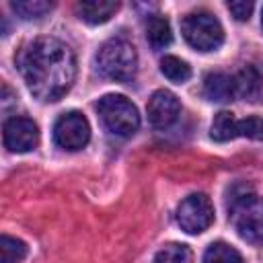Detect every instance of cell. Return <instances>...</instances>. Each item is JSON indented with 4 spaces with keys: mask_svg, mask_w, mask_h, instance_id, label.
Listing matches in <instances>:
<instances>
[{
    "mask_svg": "<svg viewBox=\"0 0 263 263\" xmlns=\"http://www.w3.org/2000/svg\"><path fill=\"white\" fill-rule=\"evenodd\" d=\"M97 68L103 76L111 80L129 82L138 72L136 47L121 37H113L105 41L97 51Z\"/></svg>",
    "mask_w": 263,
    "mask_h": 263,
    "instance_id": "3957f363",
    "label": "cell"
},
{
    "mask_svg": "<svg viewBox=\"0 0 263 263\" xmlns=\"http://www.w3.org/2000/svg\"><path fill=\"white\" fill-rule=\"evenodd\" d=\"M4 146L10 152H29L39 144V127L33 119L14 115L4 121Z\"/></svg>",
    "mask_w": 263,
    "mask_h": 263,
    "instance_id": "ba28073f",
    "label": "cell"
},
{
    "mask_svg": "<svg viewBox=\"0 0 263 263\" xmlns=\"http://www.w3.org/2000/svg\"><path fill=\"white\" fill-rule=\"evenodd\" d=\"M236 138L249 140H263V119L259 117H245L236 121Z\"/></svg>",
    "mask_w": 263,
    "mask_h": 263,
    "instance_id": "ffe728a7",
    "label": "cell"
},
{
    "mask_svg": "<svg viewBox=\"0 0 263 263\" xmlns=\"http://www.w3.org/2000/svg\"><path fill=\"white\" fill-rule=\"evenodd\" d=\"M117 10H119V2H111V0H84L76 4L78 16L88 25L107 23Z\"/></svg>",
    "mask_w": 263,
    "mask_h": 263,
    "instance_id": "8fae6325",
    "label": "cell"
},
{
    "mask_svg": "<svg viewBox=\"0 0 263 263\" xmlns=\"http://www.w3.org/2000/svg\"><path fill=\"white\" fill-rule=\"evenodd\" d=\"M181 33L185 41L197 51H214L224 41V29L220 21L205 10L187 14L181 21Z\"/></svg>",
    "mask_w": 263,
    "mask_h": 263,
    "instance_id": "5b68a950",
    "label": "cell"
},
{
    "mask_svg": "<svg viewBox=\"0 0 263 263\" xmlns=\"http://www.w3.org/2000/svg\"><path fill=\"white\" fill-rule=\"evenodd\" d=\"M160 72L171 80V82H187L191 78V68L185 60L177 58V55H164L160 60Z\"/></svg>",
    "mask_w": 263,
    "mask_h": 263,
    "instance_id": "9a60e30c",
    "label": "cell"
},
{
    "mask_svg": "<svg viewBox=\"0 0 263 263\" xmlns=\"http://www.w3.org/2000/svg\"><path fill=\"white\" fill-rule=\"evenodd\" d=\"M97 111L105 127L121 138H127L138 132L140 127V115L136 105L123 97V95H105L97 103Z\"/></svg>",
    "mask_w": 263,
    "mask_h": 263,
    "instance_id": "277c9868",
    "label": "cell"
},
{
    "mask_svg": "<svg viewBox=\"0 0 263 263\" xmlns=\"http://www.w3.org/2000/svg\"><path fill=\"white\" fill-rule=\"evenodd\" d=\"M228 10L232 12V16L236 21H249L251 12H253V2H247V0H234V2H228Z\"/></svg>",
    "mask_w": 263,
    "mask_h": 263,
    "instance_id": "44dd1931",
    "label": "cell"
},
{
    "mask_svg": "<svg viewBox=\"0 0 263 263\" xmlns=\"http://www.w3.org/2000/svg\"><path fill=\"white\" fill-rule=\"evenodd\" d=\"M261 27H263V12H261Z\"/></svg>",
    "mask_w": 263,
    "mask_h": 263,
    "instance_id": "7402d4cb",
    "label": "cell"
},
{
    "mask_svg": "<svg viewBox=\"0 0 263 263\" xmlns=\"http://www.w3.org/2000/svg\"><path fill=\"white\" fill-rule=\"evenodd\" d=\"M236 117L230 111H220L216 113L212 127H210V138L216 142H228L236 138Z\"/></svg>",
    "mask_w": 263,
    "mask_h": 263,
    "instance_id": "5bb4252c",
    "label": "cell"
},
{
    "mask_svg": "<svg viewBox=\"0 0 263 263\" xmlns=\"http://www.w3.org/2000/svg\"><path fill=\"white\" fill-rule=\"evenodd\" d=\"M228 218L238 236L251 245H263V197L247 185L228 191Z\"/></svg>",
    "mask_w": 263,
    "mask_h": 263,
    "instance_id": "7a4b0ae2",
    "label": "cell"
},
{
    "mask_svg": "<svg viewBox=\"0 0 263 263\" xmlns=\"http://www.w3.org/2000/svg\"><path fill=\"white\" fill-rule=\"evenodd\" d=\"M177 222L187 234H199L214 222V205L205 193L187 195L177 208Z\"/></svg>",
    "mask_w": 263,
    "mask_h": 263,
    "instance_id": "8992f818",
    "label": "cell"
},
{
    "mask_svg": "<svg viewBox=\"0 0 263 263\" xmlns=\"http://www.w3.org/2000/svg\"><path fill=\"white\" fill-rule=\"evenodd\" d=\"M0 255H2V263H18L27 255V245L23 240H18V238L2 234V238H0Z\"/></svg>",
    "mask_w": 263,
    "mask_h": 263,
    "instance_id": "ac0fdd59",
    "label": "cell"
},
{
    "mask_svg": "<svg viewBox=\"0 0 263 263\" xmlns=\"http://www.w3.org/2000/svg\"><path fill=\"white\" fill-rule=\"evenodd\" d=\"M10 6L23 18H41L45 12L53 8V4L45 0H18V2H12Z\"/></svg>",
    "mask_w": 263,
    "mask_h": 263,
    "instance_id": "d6986e66",
    "label": "cell"
},
{
    "mask_svg": "<svg viewBox=\"0 0 263 263\" xmlns=\"http://www.w3.org/2000/svg\"><path fill=\"white\" fill-rule=\"evenodd\" d=\"M146 113H148V121L152 123V127L166 129L177 121V117L181 113V103H179L177 95L160 88V90L152 92V97L148 99Z\"/></svg>",
    "mask_w": 263,
    "mask_h": 263,
    "instance_id": "9c48e42d",
    "label": "cell"
},
{
    "mask_svg": "<svg viewBox=\"0 0 263 263\" xmlns=\"http://www.w3.org/2000/svg\"><path fill=\"white\" fill-rule=\"evenodd\" d=\"M18 70L27 88L43 103L60 101L74 84V51L55 37H37L18 53Z\"/></svg>",
    "mask_w": 263,
    "mask_h": 263,
    "instance_id": "6da1fadb",
    "label": "cell"
},
{
    "mask_svg": "<svg viewBox=\"0 0 263 263\" xmlns=\"http://www.w3.org/2000/svg\"><path fill=\"white\" fill-rule=\"evenodd\" d=\"M234 78V92L245 101H261L263 97V74L255 66H245Z\"/></svg>",
    "mask_w": 263,
    "mask_h": 263,
    "instance_id": "30bf717a",
    "label": "cell"
},
{
    "mask_svg": "<svg viewBox=\"0 0 263 263\" xmlns=\"http://www.w3.org/2000/svg\"><path fill=\"white\" fill-rule=\"evenodd\" d=\"M193 255L187 245L181 242H168L164 245L152 259V263H191Z\"/></svg>",
    "mask_w": 263,
    "mask_h": 263,
    "instance_id": "e0dca14e",
    "label": "cell"
},
{
    "mask_svg": "<svg viewBox=\"0 0 263 263\" xmlns=\"http://www.w3.org/2000/svg\"><path fill=\"white\" fill-rule=\"evenodd\" d=\"M146 39L154 49H162L173 41V33H171V25L164 16L160 14H152L146 18Z\"/></svg>",
    "mask_w": 263,
    "mask_h": 263,
    "instance_id": "4fadbf2b",
    "label": "cell"
},
{
    "mask_svg": "<svg viewBox=\"0 0 263 263\" xmlns=\"http://www.w3.org/2000/svg\"><path fill=\"white\" fill-rule=\"evenodd\" d=\"M53 140L64 150H70V152L82 150L90 140L88 119L80 111L62 113L53 123Z\"/></svg>",
    "mask_w": 263,
    "mask_h": 263,
    "instance_id": "52a82bcc",
    "label": "cell"
},
{
    "mask_svg": "<svg viewBox=\"0 0 263 263\" xmlns=\"http://www.w3.org/2000/svg\"><path fill=\"white\" fill-rule=\"evenodd\" d=\"M203 97L208 101L214 103H226L232 97H236L234 92V78L222 72H212L203 78Z\"/></svg>",
    "mask_w": 263,
    "mask_h": 263,
    "instance_id": "7c38bea8",
    "label": "cell"
},
{
    "mask_svg": "<svg viewBox=\"0 0 263 263\" xmlns=\"http://www.w3.org/2000/svg\"><path fill=\"white\" fill-rule=\"evenodd\" d=\"M203 263H245V261L234 247L226 242H212L203 253Z\"/></svg>",
    "mask_w": 263,
    "mask_h": 263,
    "instance_id": "2e32d148",
    "label": "cell"
}]
</instances>
